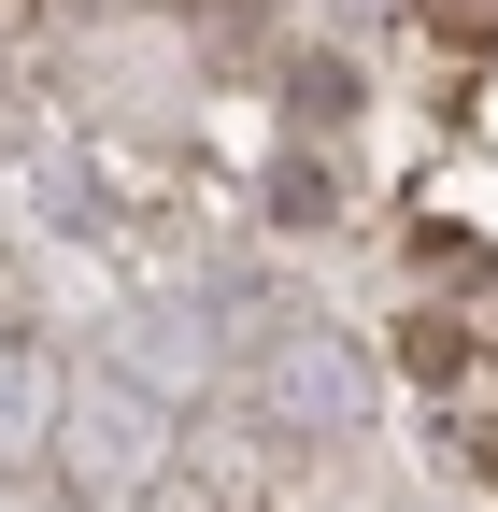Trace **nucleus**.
<instances>
[{"instance_id":"f257e3e1","label":"nucleus","mask_w":498,"mask_h":512,"mask_svg":"<svg viewBox=\"0 0 498 512\" xmlns=\"http://www.w3.org/2000/svg\"><path fill=\"white\" fill-rule=\"evenodd\" d=\"M413 15H427V43H456V57L498 43V0H413Z\"/></svg>"},{"instance_id":"f03ea898","label":"nucleus","mask_w":498,"mask_h":512,"mask_svg":"<svg viewBox=\"0 0 498 512\" xmlns=\"http://www.w3.org/2000/svg\"><path fill=\"white\" fill-rule=\"evenodd\" d=\"M399 356H413L427 384H456V356H470V342H456V313H413V328H399Z\"/></svg>"},{"instance_id":"7ed1b4c3","label":"nucleus","mask_w":498,"mask_h":512,"mask_svg":"<svg viewBox=\"0 0 498 512\" xmlns=\"http://www.w3.org/2000/svg\"><path fill=\"white\" fill-rule=\"evenodd\" d=\"M470 456H484V484H498V427H470Z\"/></svg>"}]
</instances>
